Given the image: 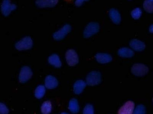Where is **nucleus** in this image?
Instances as JSON below:
<instances>
[{
  "label": "nucleus",
  "instance_id": "f257e3e1",
  "mask_svg": "<svg viewBox=\"0 0 153 114\" xmlns=\"http://www.w3.org/2000/svg\"><path fill=\"white\" fill-rule=\"evenodd\" d=\"M102 82V75L100 72L92 71L87 75L86 82L89 86L99 85Z\"/></svg>",
  "mask_w": 153,
  "mask_h": 114
},
{
  "label": "nucleus",
  "instance_id": "f03ea898",
  "mask_svg": "<svg viewBox=\"0 0 153 114\" xmlns=\"http://www.w3.org/2000/svg\"><path fill=\"white\" fill-rule=\"evenodd\" d=\"M100 26L98 23L91 22L87 24L84 32V37L85 38L91 37L99 32Z\"/></svg>",
  "mask_w": 153,
  "mask_h": 114
},
{
  "label": "nucleus",
  "instance_id": "7ed1b4c3",
  "mask_svg": "<svg viewBox=\"0 0 153 114\" xmlns=\"http://www.w3.org/2000/svg\"><path fill=\"white\" fill-rule=\"evenodd\" d=\"M33 42L30 37H25L21 40L17 42L15 47L19 51L30 49L32 47Z\"/></svg>",
  "mask_w": 153,
  "mask_h": 114
},
{
  "label": "nucleus",
  "instance_id": "20e7f679",
  "mask_svg": "<svg viewBox=\"0 0 153 114\" xmlns=\"http://www.w3.org/2000/svg\"><path fill=\"white\" fill-rule=\"evenodd\" d=\"M149 71L148 67L143 64H135L131 69V71L132 74L137 76L145 75L147 74Z\"/></svg>",
  "mask_w": 153,
  "mask_h": 114
},
{
  "label": "nucleus",
  "instance_id": "39448f33",
  "mask_svg": "<svg viewBox=\"0 0 153 114\" xmlns=\"http://www.w3.org/2000/svg\"><path fill=\"white\" fill-rule=\"evenodd\" d=\"M65 58L67 63L70 66H75L79 62L77 54L73 49H70L67 51L65 54Z\"/></svg>",
  "mask_w": 153,
  "mask_h": 114
},
{
  "label": "nucleus",
  "instance_id": "423d86ee",
  "mask_svg": "<svg viewBox=\"0 0 153 114\" xmlns=\"http://www.w3.org/2000/svg\"><path fill=\"white\" fill-rule=\"evenodd\" d=\"M17 6L14 4H11L10 0H3L1 7V12L5 17L10 14L12 11L17 9Z\"/></svg>",
  "mask_w": 153,
  "mask_h": 114
},
{
  "label": "nucleus",
  "instance_id": "0eeeda50",
  "mask_svg": "<svg viewBox=\"0 0 153 114\" xmlns=\"http://www.w3.org/2000/svg\"><path fill=\"white\" fill-rule=\"evenodd\" d=\"M33 72L30 67L25 66L22 68L19 76V81L24 83L28 81L32 77Z\"/></svg>",
  "mask_w": 153,
  "mask_h": 114
},
{
  "label": "nucleus",
  "instance_id": "6e6552de",
  "mask_svg": "<svg viewBox=\"0 0 153 114\" xmlns=\"http://www.w3.org/2000/svg\"><path fill=\"white\" fill-rule=\"evenodd\" d=\"M72 28L69 24H65L62 28L53 34V38L55 40H62L71 31Z\"/></svg>",
  "mask_w": 153,
  "mask_h": 114
},
{
  "label": "nucleus",
  "instance_id": "1a4fd4ad",
  "mask_svg": "<svg viewBox=\"0 0 153 114\" xmlns=\"http://www.w3.org/2000/svg\"><path fill=\"white\" fill-rule=\"evenodd\" d=\"M135 108V104L133 101H127L119 110L118 114H132L133 113Z\"/></svg>",
  "mask_w": 153,
  "mask_h": 114
},
{
  "label": "nucleus",
  "instance_id": "9d476101",
  "mask_svg": "<svg viewBox=\"0 0 153 114\" xmlns=\"http://www.w3.org/2000/svg\"><path fill=\"white\" fill-rule=\"evenodd\" d=\"M58 2V0H36V4L39 8L53 7Z\"/></svg>",
  "mask_w": 153,
  "mask_h": 114
},
{
  "label": "nucleus",
  "instance_id": "9b49d317",
  "mask_svg": "<svg viewBox=\"0 0 153 114\" xmlns=\"http://www.w3.org/2000/svg\"><path fill=\"white\" fill-rule=\"evenodd\" d=\"M129 45L131 48L136 51H143L146 48L145 43L137 39H132Z\"/></svg>",
  "mask_w": 153,
  "mask_h": 114
},
{
  "label": "nucleus",
  "instance_id": "f8f14e48",
  "mask_svg": "<svg viewBox=\"0 0 153 114\" xmlns=\"http://www.w3.org/2000/svg\"><path fill=\"white\" fill-rule=\"evenodd\" d=\"M46 87L48 89H53L58 85V81L56 78L52 76L49 75L46 77L45 80Z\"/></svg>",
  "mask_w": 153,
  "mask_h": 114
},
{
  "label": "nucleus",
  "instance_id": "ddd939ff",
  "mask_svg": "<svg viewBox=\"0 0 153 114\" xmlns=\"http://www.w3.org/2000/svg\"><path fill=\"white\" fill-rule=\"evenodd\" d=\"M95 57L97 62L100 63H108L112 60V57L110 54L105 53H98Z\"/></svg>",
  "mask_w": 153,
  "mask_h": 114
},
{
  "label": "nucleus",
  "instance_id": "4468645a",
  "mask_svg": "<svg viewBox=\"0 0 153 114\" xmlns=\"http://www.w3.org/2000/svg\"><path fill=\"white\" fill-rule=\"evenodd\" d=\"M109 14L113 23L117 24H120L121 21V16L118 10L113 8L109 11Z\"/></svg>",
  "mask_w": 153,
  "mask_h": 114
},
{
  "label": "nucleus",
  "instance_id": "2eb2a0df",
  "mask_svg": "<svg viewBox=\"0 0 153 114\" xmlns=\"http://www.w3.org/2000/svg\"><path fill=\"white\" fill-rule=\"evenodd\" d=\"M86 86V84L83 80H78L74 85V92L76 94H80L84 90Z\"/></svg>",
  "mask_w": 153,
  "mask_h": 114
},
{
  "label": "nucleus",
  "instance_id": "dca6fc26",
  "mask_svg": "<svg viewBox=\"0 0 153 114\" xmlns=\"http://www.w3.org/2000/svg\"><path fill=\"white\" fill-rule=\"evenodd\" d=\"M118 54L122 57L130 58L134 56V52L133 51L129 48L123 47L118 50Z\"/></svg>",
  "mask_w": 153,
  "mask_h": 114
},
{
  "label": "nucleus",
  "instance_id": "f3484780",
  "mask_svg": "<svg viewBox=\"0 0 153 114\" xmlns=\"http://www.w3.org/2000/svg\"><path fill=\"white\" fill-rule=\"evenodd\" d=\"M48 60L49 63L56 68H60L62 66L59 57L56 54H53L49 57Z\"/></svg>",
  "mask_w": 153,
  "mask_h": 114
},
{
  "label": "nucleus",
  "instance_id": "a211bd4d",
  "mask_svg": "<svg viewBox=\"0 0 153 114\" xmlns=\"http://www.w3.org/2000/svg\"><path fill=\"white\" fill-rule=\"evenodd\" d=\"M69 109L70 112L73 113H76L79 112V107L77 100L73 99L70 101Z\"/></svg>",
  "mask_w": 153,
  "mask_h": 114
},
{
  "label": "nucleus",
  "instance_id": "6ab92c4d",
  "mask_svg": "<svg viewBox=\"0 0 153 114\" xmlns=\"http://www.w3.org/2000/svg\"><path fill=\"white\" fill-rule=\"evenodd\" d=\"M45 92V88L44 85H39L35 89V97L38 99H42L44 96Z\"/></svg>",
  "mask_w": 153,
  "mask_h": 114
},
{
  "label": "nucleus",
  "instance_id": "aec40b11",
  "mask_svg": "<svg viewBox=\"0 0 153 114\" xmlns=\"http://www.w3.org/2000/svg\"><path fill=\"white\" fill-rule=\"evenodd\" d=\"M52 110L51 102L49 101H46L43 103L41 107V112L42 114H50Z\"/></svg>",
  "mask_w": 153,
  "mask_h": 114
},
{
  "label": "nucleus",
  "instance_id": "412c9836",
  "mask_svg": "<svg viewBox=\"0 0 153 114\" xmlns=\"http://www.w3.org/2000/svg\"><path fill=\"white\" fill-rule=\"evenodd\" d=\"M143 7L146 12L152 13L153 12V2L150 0H145L143 2Z\"/></svg>",
  "mask_w": 153,
  "mask_h": 114
},
{
  "label": "nucleus",
  "instance_id": "4be33fe9",
  "mask_svg": "<svg viewBox=\"0 0 153 114\" xmlns=\"http://www.w3.org/2000/svg\"><path fill=\"white\" fill-rule=\"evenodd\" d=\"M142 11L139 8H136L134 9L131 12V15L135 20H138L141 17Z\"/></svg>",
  "mask_w": 153,
  "mask_h": 114
},
{
  "label": "nucleus",
  "instance_id": "5701e85b",
  "mask_svg": "<svg viewBox=\"0 0 153 114\" xmlns=\"http://www.w3.org/2000/svg\"><path fill=\"white\" fill-rule=\"evenodd\" d=\"M146 113V107L143 104H139L136 107L134 114H144Z\"/></svg>",
  "mask_w": 153,
  "mask_h": 114
},
{
  "label": "nucleus",
  "instance_id": "b1692460",
  "mask_svg": "<svg viewBox=\"0 0 153 114\" xmlns=\"http://www.w3.org/2000/svg\"><path fill=\"white\" fill-rule=\"evenodd\" d=\"M94 113L93 106L90 104H88L85 106L83 110V114H93Z\"/></svg>",
  "mask_w": 153,
  "mask_h": 114
},
{
  "label": "nucleus",
  "instance_id": "393cba45",
  "mask_svg": "<svg viewBox=\"0 0 153 114\" xmlns=\"http://www.w3.org/2000/svg\"><path fill=\"white\" fill-rule=\"evenodd\" d=\"M9 112V110L6 106L2 103H0V114H7Z\"/></svg>",
  "mask_w": 153,
  "mask_h": 114
},
{
  "label": "nucleus",
  "instance_id": "a878e982",
  "mask_svg": "<svg viewBox=\"0 0 153 114\" xmlns=\"http://www.w3.org/2000/svg\"><path fill=\"white\" fill-rule=\"evenodd\" d=\"M90 0H76L75 1V5L77 7L81 6L84 2H87Z\"/></svg>",
  "mask_w": 153,
  "mask_h": 114
},
{
  "label": "nucleus",
  "instance_id": "bb28decb",
  "mask_svg": "<svg viewBox=\"0 0 153 114\" xmlns=\"http://www.w3.org/2000/svg\"><path fill=\"white\" fill-rule=\"evenodd\" d=\"M149 32L151 33H152L153 32V25H152L151 26H150L149 28Z\"/></svg>",
  "mask_w": 153,
  "mask_h": 114
},
{
  "label": "nucleus",
  "instance_id": "cd10ccee",
  "mask_svg": "<svg viewBox=\"0 0 153 114\" xmlns=\"http://www.w3.org/2000/svg\"><path fill=\"white\" fill-rule=\"evenodd\" d=\"M150 1H152V2H153V0H150Z\"/></svg>",
  "mask_w": 153,
  "mask_h": 114
}]
</instances>
